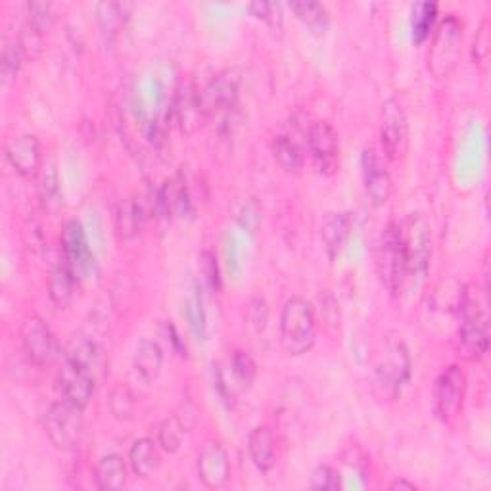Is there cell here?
I'll return each instance as SVG.
<instances>
[{
	"mask_svg": "<svg viewBox=\"0 0 491 491\" xmlns=\"http://www.w3.org/2000/svg\"><path fill=\"white\" fill-rule=\"evenodd\" d=\"M25 59V50L20 41H8L5 42L3 58H0V71H3L5 81L14 79L18 76V71Z\"/></svg>",
	"mask_w": 491,
	"mask_h": 491,
	"instance_id": "cell-32",
	"label": "cell"
},
{
	"mask_svg": "<svg viewBox=\"0 0 491 491\" xmlns=\"http://www.w3.org/2000/svg\"><path fill=\"white\" fill-rule=\"evenodd\" d=\"M459 344L468 359H480L489 346L487 314L474 286H467L459 297Z\"/></svg>",
	"mask_w": 491,
	"mask_h": 491,
	"instance_id": "cell-2",
	"label": "cell"
},
{
	"mask_svg": "<svg viewBox=\"0 0 491 491\" xmlns=\"http://www.w3.org/2000/svg\"><path fill=\"white\" fill-rule=\"evenodd\" d=\"M315 309L304 297H290L280 314V344L288 355H304L315 344Z\"/></svg>",
	"mask_w": 491,
	"mask_h": 491,
	"instance_id": "cell-1",
	"label": "cell"
},
{
	"mask_svg": "<svg viewBox=\"0 0 491 491\" xmlns=\"http://www.w3.org/2000/svg\"><path fill=\"white\" fill-rule=\"evenodd\" d=\"M161 463V455L158 450V443L150 438H142L132 443L129 451V467L139 478H148L152 476Z\"/></svg>",
	"mask_w": 491,
	"mask_h": 491,
	"instance_id": "cell-24",
	"label": "cell"
},
{
	"mask_svg": "<svg viewBox=\"0 0 491 491\" xmlns=\"http://www.w3.org/2000/svg\"><path fill=\"white\" fill-rule=\"evenodd\" d=\"M185 441V426L177 416H168L158 428V445L166 453H177Z\"/></svg>",
	"mask_w": 491,
	"mask_h": 491,
	"instance_id": "cell-31",
	"label": "cell"
},
{
	"mask_svg": "<svg viewBox=\"0 0 491 491\" xmlns=\"http://www.w3.org/2000/svg\"><path fill=\"white\" fill-rule=\"evenodd\" d=\"M76 282L77 277L71 271V267L62 259L59 261L49 278V296L50 302L58 309H66L73 302V296H76Z\"/></svg>",
	"mask_w": 491,
	"mask_h": 491,
	"instance_id": "cell-21",
	"label": "cell"
},
{
	"mask_svg": "<svg viewBox=\"0 0 491 491\" xmlns=\"http://www.w3.org/2000/svg\"><path fill=\"white\" fill-rule=\"evenodd\" d=\"M64 359H69L96 373V368L100 365L98 344L91 336L73 334L64 348Z\"/></svg>",
	"mask_w": 491,
	"mask_h": 491,
	"instance_id": "cell-25",
	"label": "cell"
},
{
	"mask_svg": "<svg viewBox=\"0 0 491 491\" xmlns=\"http://www.w3.org/2000/svg\"><path fill=\"white\" fill-rule=\"evenodd\" d=\"M241 93V71L225 69L204 86L200 91V102L205 117L232 110Z\"/></svg>",
	"mask_w": 491,
	"mask_h": 491,
	"instance_id": "cell-11",
	"label": "cell"
},
{
	"mask_svg": "<svg viewBox=\"0 0 491 491\" xmlns=\"http://www.w3.org/2000/svg\"><path fill=\"white\" fill-rule=\"evenodd\" d=\"M198 476L205 487L221 489L231 480L229 455L221 443H205L198 455Z\"/></svg>",
	"mask_w": 491,
	"mask_h": 491,
	"instance_id": "cell-15",
	"label": "cell"
},
{
	"mask_svg": "<svg viewBox=\"0 0 491 491\" xmlns=\"http://www.w3.org/2000/svg\"><path fill=\"white\" fill-rule=\"evenodd\" d=\"M62 251L64 261L71 267V271L76 273L77 278H83L93 267V254L88 248L86 234L83 231V225L77 219L66 221L62 229Z\"/></svg>",
	"mask_w": 491,
	"mask_h": 491,
	"instance_id": "cell-14",
	"label": "cell"
},
{
	"mask_svg": "<svg viewBox=\"0 0 491 491\" xmlns=\"http://www.w3.org/2000/svg\"><path fill=\"white\" fill-rule=\"evenodd\" d=\"M250 12L254 14L256 18L265 20L267 23H271L273 27L282 23V12H280V5L277 3H251L250 5Z\"/></svg>",
	"mask_w": 491,
	"mask_h": 491,
	"instance_id": "cell-41",
	"label": "cell"
},
{
	"mask_svg": "<svg viewBox=\"0 0 491 491\" xmlns=\"http://www.w3.org/2000/svg\"><path fill=\"white\" fill-rule=\"evenodd\" d=\"M95 480L96 487L104 491H115L123 489L127 484V463L123 457L115 453H110L102 457L95 470Z\"/></svg>",
	"mask_w": 491,
	"mask_h": 491,
	"instance_id": "cell-23",
	"label": "cell"
},
{
	"mask_svg": "<svg viewBox=\"0 0 491 491\" xmlns=\"http://www.w3.org/2000/svg\"><path fill=\"white\" fill-rule=\"evenodd\" d=\"M380 144L388 159H399L407 150V117L396 98L382 104Z\"/></svg>",
	"mask_w": 491,
	"mask_h": 491,
	"instance_id": "cell-10",
	"label": "cell"
},
{
	"mask_svg": "<svg viewBox=\"0 0 491 491\" xmlns=\"http://www.w3.org/2000/svg\"><path fill=\"white\" fill-rule=\"evenodd\" d=\"M248 451L254 465L261 472H269L275 467V436L267 426H256L248 436Z\"/></svg>",
	"mask_w": 491,
	"mask_h": 491,
	"instance_id": "cell-22",
	"label": "cell"
},
{
	"mask_svg": "<svg viewBox=\"0 0 491 491\" xmlns=\"http://www.w3.org/2000/svg\"><path fill=\"white\" fill-rule=\"evenodd\" d=\"M489 22L484 20L478 32H476L474 42H472V58L474 62H484L489 54Z\"/></svg>",
	"mask_w": 491,
	"mask_h": 491,
	"instance_id": "cell-42",
	"label": "cell"
},
{
	"mask_svg": "<svg viewBox=\"0 0 491 491\" xmlns=\"http://www.w3.org/2000/svg\"><path fill=\"white\" fill-rule=\"evenodd\" d=\"M411 27H413V39L414 42H423L428 39L430 32L434 29L436 18H438V5L436 3H416L411 12Z\"/></svg>",
	"mask_w": 491,
	"mask_h": 491,
	"instance_id": "cell-30",
	"label": "cell"
},
{
	"mask_svg": "<svg viewBox=\"0 0 491 491\" xmlns=\"http://www.w3.org/2000/svg\"><path fill=\"white\" fill-rule=\"evenodd\" d=\"M234 217L241 223V227L246 229L248 232L254 234L261 223V210L259 204L254 198H246L242 202H238L234 207Z\"/></svg>",
	"mask_w": 491,
	"mask_h": 491,
	"instance_id": "cell-35",
	"label": "cell"
},
{
	"mask_svg": "<svg viewBox=\"0 0 491 491\" xmlns=\"http://www.w3.org/2000/svg\"><path fill=\"white\" fill-rule=\"evenodd\" d=\"M58 382L59 388L64 392V397L71 401L73 405L85 409L91 404L96 388V378L93 370H88L69 359H64L62 368H59L58 373Z\"/></svg>",
	"mask_w": 491,
	"mask_h": 491,
	"instance_id": "cell-13",
	"label": "cell"
},
{
	"mask_svg": "<svg viewBox=\"0 0 491 491\" xmlns=\"http://www.w3.org/2000/svg\"><path fill=\"white\" fill-rule=\"evenodd\" d=\"M129 8V5L114 3V0H104V3L96 5V20L104 37L108 41H114V37L119 33V29H122L127 20Z\"/></svg>",
	"mask_w": 491,
	"mask_h": 491,
	"instance_id": "cell-28",
	"label": "cell"
},
{
	"mask_svg": "<svg viewBox=\"0 0 491 491\" xmlns=\"http://www.w3.org/2000/svg\"><path fill=\"white\" fill-rule=\"evenodd\" d=\"M246 319H248V324L256 332L265 331L267 321H269V307H267V302L263 300V297L259 296L250 297V302L246 305Z\"/></svg>",
	"mask_w": 491,
	"mask_h": 491,
	"instance_id": "cell-39",
	"label": "cell"
},
{
	"mask_svg": "<svg viewBox=\"0 0 491 491\" xmlns=\"http://www.w3.org/2000/svg\"><path fill=\"white\" fill-rule=\"evenodd\" d=\"M307 148L315 169L321 175H332L340 166V141L331 123L317 122L307 131Z\"/></svg>",
	"mask_w": 491,
	"mask_h": 491,
	"instance_id": "cell-12",
	"label": "cell"
},
{
	"mask_svg": "<svg viewBox=\"0 0 491 491\" xmlns=\"http://www.w3.org/2000/svg\"><path fill=\"white\" fill-rule=\"evenodd\" d=\"M404 248L407 261V277L414 280H424L430 258H432V229L423 214H411L404 225Z\"/></svg>",
	"mask_w": 491,
	"mask_h": 491,
	"instance_id": "cell-5",
	"label": "cell"
},
{
	"mask_svg": "<svg viewBox=\"0 0 491 491\" xmlns=\"http://www.w3.org/2000/svg\"><path fill=\"white\" fill-rule=\"evenodd\" d=\"M465 392H467V377L463 373V368L457 365L443 368L434 386L436 413L443 423L453 421L460 413V409H463Z\"/></svg>",
	"mask_w": 491,
	"mask_h": 491,
	"instance_id": "cell-9",
	"label": "cell"
},
{
	"mask_svg": "<svg viewBox=\"0 0 491 491\" xmlns=\"http://www.w3.org/2000/svg\"><path fill=\"white\" fill-rule=\"evenodd\" d=\"M363 173L367 195L377 207L384 205L392 196V177L382 168L377 154L373 150H365L363 154Z\"/></svg>",
	"mask_w": 491,
	"mask_h": 491,
	"instance_id": "cell-18",
	"label": "cell"
},
{
	"mask_svg": "<svg viewBox=\"0 0 491 491\" xmlns=\"http://www.w3.org/2000/svg\"><path fill=\"white\" fill-rule=\"evenodd\" d=\"M44 432L58 451H76L85 434L83 409L71 401H56L44 413Z\"/></svg>",
	"mask_w": 491,
	"mask_h": 491,
	"instance_id": "cell-4",
	"label": "cell"
},
{
	"mask_svg": "<svg viewBox=\"0 0 491 491\" xmlns=\"http://www.w3.org/2000/svg\"><path fill=\"white\" fill-rule=\"evenodd\" d=\"M290 10L296 14L297 20H302L309 29L321 33L329 25V12L321 5L314 3V0H294L290 3Z\"/></svg>",
	"mask_w": 491,
	"mask_h": 491,
	"instance_id": "cell-29",
	"label": "cell"
},
{
	"mask_svg": "<svg viewBox=\"0 0 491 491\" xmlns=\"http://www.w3.org/2000/svg\"><path fill=\"white\" fill-rule=\"evenodd\" d=\"M411 377V357L404 341L394 340L384 346L375 365V386L382 397H396Z\"/></svg>",
	"mask_w": 491,
	"mask_h": 491,
	"instance_id": "cell-6",
	"label": "cell"
},
{
	"mask_svg": "<svg viewBox=\"0 0 491 491\" xmlns=\"http://www.w3.org/2000/svg\"><path fill=\"white\" fill-rule=\"evenodd\" d=\"M273 152L280 168L288 173H297L304 166V152L297 139L290 132H282L273 141Z\"/></svg>",
	"mask_w": 491,
	"mask_h": 491,
	"instance_id": "cell-27",
	"label": "cell"
},
{
	"mask_svg": "<svg viewBox=\"0 0 491 491\" xmlns=\"http://www.w3.org/2000/svg\"><path fill=\"white\" fill-rule=\"evenodd\" d=\"M390 489L392 491H416V486L414 484H411V482H407V480H404V478H399V480H394L392 484H390Z\"/></svg>",
	"mask_w": 491,
	"mask_h": 491,
	"instance_id": "cell-43",
	"label": "cell"
},
{
	"mask_svg": "<svg viewBox=\"0 0 491 491\" xmlns=\"http://www.w3.org/2000/svg\"><path fill=\"white\" fill-rule=\"evenodd\" d=\"M311 489L317 491H338L341 487V476L336 468L329 465H321L311 474Z\"/></svg>",
	"mask_w": 491,
	"mask_h": 491,
	"instance_id": "cell-38",
	"label": "cell"
},
{
	"mask_svg": "<svg viewBox=\"0 0 491 491\" xmlns=\"http://www.w3.org/2000/svg\"><path fill=\"white\" fill-rule=\"evenodd\" d=\"M460 42H463V25L453 14H450L438 23L428 56V66L438 79L450 77V73L455 69L460 54Z\"/></svg>",
	"mask_w": 491,
	"mask_h": 491,
	"instance_id": "cell-7",
	"label": "cell"
},
{
	"mask_svg": "<svg viewBox=\"0 0 491 491\" xmlns=\"http://www.w3.org/2000/svg\"><path fill=\"white\" fill-rule=\"evenodd\" d=\"M132 367H135V373L142 382H156L163 367V351L159 344H156L154 340H141L135 351V359H132Z\"/></svg>",
	"mask_w": 491,
	"mask_h": 491,
	"instance_id": "cell-20",
	"label": "cell"
},
{
	"mask_svg": "<svg viewBox=\"0 0 491 491\" xmlns=\"http://www.w3.org/2000/svg\"><path fill=\"white\" fill-rule=\"evenodd\" d=\"M148 221V215L144 214L142 205L139 204L137 198H129L125 202L119 204L117 214H115V232L119 238H132L139 229Z\"/></svg>",
	"mask_w": 491,
	"mask_h": 491,
	"instance_id": "cell-26",
	"label": "cell"
},
{
	"mask_svg": "<svg viewBox=\"0 0 491 491\" xmlns=\"http://www.w3.org/2000/svg\"><path fill=\"white\" fill-rule=\"evenodd\" d=\"M20 338L27 359L33 365L44 367L52 363L58 353V344L50 326L44 323V319L39 315H27L20 326Z\"/></svg>",
	"mask_w": 491,
	"mask_h": 491,
	"instance_id": "cell-8",
	"label": "cell"
},
{
	"mask_svg": "<svg viewBox=\"0 0 491 491\" xmlns=\"http://www.w3.org/2000/svg\"><path fill=\"white\" fill-rule=\"evenodd\" d=\"M205 114L200 102V93L195 85H185L175 98V122L183 135H195L205 122Z\"/></svg>",
	"mask_w": 491,
	"mask_h": 491,
	"instance_id": "cell-17",
	"label": "cell"
},
{
	"mask_svg": "<svg viewBox=\"0 0 491 491\" xmlns=\"http://www.w3.org/2000/svg\"><path fill=\"white\" fill-rule=\"evenodd\" d=\"M232 373H234L236 380L248 388V386H251V382L256 380L258 365L254 359H251V355L248 351L238 350L232 355Z\"/></svg>",
	"mask_w": 491,
	"mask_h": 491,
	"instance_id": "cell-36",
	"label": "cell"
},
{
	"mask_svg": "<svg viewBox=\"0 0 491 491\" xmlns=\"http://www.w3.org/2000/svg\"><path fill=\"white\" fill-rule=\"evenodd\" d=\"M351 232V215L348 212L326 214L321 223V241L326 256L336 259L344 250Z\"/></svg>",
	"mask_w": 491,
	"mask_h": 491,
	"instance_id": "cell-19",
	"label": "cell"
},
{
	"mask_svg": "<svg viewBox=\"0 0 491 491\" xmlns=\"http://www.w3.org/2000/svg\"><path fill=\"white\" fill-rule=\"evenodd\" d=\"M52 5L50 3H29L27 5V29L37 35H44L52 25Z\"/></svg>",
	"mask_w": 491,
	"mask_h": 491,
	"instance_id": "cell-34",
	"label": "cell"
},
{
	"mask_svg": "<svg viewBox=\"0 0 491 491\" xmlns=\"http://www.w3.org/2000/svg\"><path fill=\"white\" fill-rule=\"evenodd\" d=\"M200 267H202V275H204L207 285H210L214 290H217L221 286V273H219V265H217V258H215L214 251H210V250L202 251Z\"/></svg>",
	"mask_w": 491,
	"mask_h": 491,
	"instance_id": "cell-40",
	"label": "cell"
},
{
	"mask_svg": "<svg viewBox=\"0 0 491 491\" xmlns=\"http://www.w3.org/2000/svg\"><path fill=\"white\" fill-rule=\"evenodd\" d=\"M377 273L384 288L390 294L401 292L407 278V261L404 248V232L397 223H388L377 246Z\"/></svg>",
	"mask_w": 491,
	"mask_h": 491,
	"instance_id": "cell-3",
	"label": "cell"
},
{
	"mask_svg": "<svg viewBox=\"0 0 491 491\" xmlns=\"http://www.w3.org/2000/svg\"><path fill=\"white\" fill-rule=\"evenodd\" d=\"M39 196L44 207H49V210H52L54 205L59 204V178L54 166H50L42 173L41 185H39Z\"/></svg>",
	"mask_w": 491,
	"mask_h": 491,
	"instance_id": "cell-37",
	"label": "cell"
},
{
	"mask_svg": "<svg viewBox=\"0 0 491 491\" xmlns=\"http://www.w3.org/2000/svg\"><path fill=\"white\" fill-rule=\"evenodd\" d=\"M5 156L18 175L32 178L41 169V144L35 135L14 137L5 146Z\"/></svg>",
	"mask_w": 491,
	"mask_h": 491,
	"instance_id": "cell-16",
	"label": "cell"
},
{
	"mask_svg": "<svg viewBox=\"0 0 491 491\" xmlns=\"http://www.w3.org/2000/svg\"><path fill=\"white\" fill-rule=\"evenodd\" d=\"M110 411L117 421H129L135 413V396L127 386L119 384L110 394Z\"/></svg>",
	"mask_w": 491,
	"mask_h": 491,
	"instance_id": "cell-33",
	"label": "cell"
}]
</instances>
